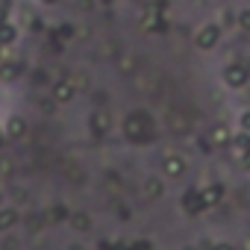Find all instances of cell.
Masks as SVG:
<instances>
[{
	"label": "cell",
	"instance_id": "obj_1",
	"mask_svg": "<svg viewBox=\"0 0 250 250\" xmlns=\"http://www.w3.org/2000/svg\"><path fill=\"white\" fill-rule=\"evenodd\" d=\"M124 136L136 145H150L153 142V118L147 112H130L124 118Z\"/></svg>",
	"mask_w": 250,
	"mask_h": 250
},
{
	"label": "cell",
	"instance_id": "obj_2",
	"mask_svg": "<svg viewBox=\"0 0 250 250\" xmlns=\"http://www.w3.org/2000/svg\"><path fill=\"white\" fill-rule=\"evenodd\" d=\"M221 39V27L218 24H203L197 33H194V47L197 50H212Z\"/></svg>",
	"mask_w": 250,
	"mask_h": 250
},
{
	"label": "cell",
	"instance_id": "obj_3",
	"mask_svg": "<svg viewBox=\"0 0 250 250\" xmlns=\"http://www.w3.org/2000/svg\"><path fill=\"white\" fill-rule=\"evenodd\" d=\"M88 130H91L94 139H103V136L112 130V115H109L106 109H94L91 118H88Z\"/></svg>",
	"mask_w": 250,
	"mask_h": 250
},
{
	"label": "cell",
	"instance_id": "obj_4",
	"mask_svg": "<svg viewBox=\"0 0 250 250\" xmlns=\"http://www.w3.org/2000/svg\"><path fill=\"white\" fill-rule=\"evenodd\" d=\"M142 30H145V33H165V30H168V21H165V15H162V12H156L153 6H145Z\"/></svg>",
	"mask_w": 250,
	"mask_h": 250
},
{
	"label": "cell",
	"instance_id": "obj_5",
	"mask_svg": "<svg viewBox=\"0 0 250 250\" xmlns=\"http://www.w3.org/2000/svg\"><path fill=\"white\" fill-rule=\"evenodd\" d=\"M186 168H188V162H186L180 153H168V156L162 159V171H165L168 180H180V177L186 174Z\"/></svg>",
	"mask_w": 250,
	"mask_h": 250
},
{
	"label": "cell",
	"instance_id": "obj_6",
	"mask_svg": "<svg viewBox=\"0 0 250 250\" xmlns=\"http://www.w3.org/2000/svg\"><path fill=\"white\" fill-rule=\"evenodd\" d=\"M50 97H53L56 103H71V100L77 97V88H74V83H71V80H59V83H53Z\"/></svg>",
	"mask_w": 250,
	"mask_h": 250
},
{
	"label": "cell",
	"instance_id": "obj_7",
	"mask_svg": "<svg viewBox=\"0 0 250 250\" xmlns=\"http://www.w3.org/2000/svg\"><path fill=\"white\" fill-rule=\"evenodd\" d=\"M247 77H250V71H247L244 65H229V68L224 71V83H227L229 88H241V85L247 83Z\"/></svg>",
	"mask_w": 250,
	"mask_h": 250
},
{
	"label": "cell",
	"instance_id": "obj_8",
	"mask_svg": "<svg viewBox=\"0 0 250 250\" xmlns=\"http://www.w3.org/2000/svg\"><path fill=\"white\" fill-rule=\"evenodd\" d=\"M180 203H183V209H186L188 215H200V212L206 209V206H203V197H200V188H188Z\"/></svg>",
	"mask_w": 250,
	"mask_h": 250
},
{
	"label": "cell",
	"instance_id": "obj_9",
	"mask_svg": "<svg viewBox=\"0 0 250 250\" xmlns=\"http://www.w3.org/2000/svg\"><path fill=\"white\" fill-rule=\"evenodd\" d=\"M142 191H145L147 200H159V197L165 194V183H162L159 177H150V180H145V188H142Z\"/></svg>",
	"mask_w": 250,
	"mask_h": 250
},
{
	"label": "cell",
	"instance_id": "obj_10",
	"mask_svg": "<svg viewBox=\"0 0 250 250\" xmlns=\"http://www.w3.org/2000/svg\"><path fill=\"white\" fill-rule=\"evenodd\" d=\"M200 197H203V206L209 209V206H215V203L224 197V186H221V183H215V186H206V188H200Z\"/></svg>",
	"mask_w": 250,
	"mask_h": 250
},
{
	"label": "cell",
	"instance_id": "obj_11",
	"mask_svg": "<svg viewBox=\"0 0 250 250\" xmlns=\"http://www.w3.org/2000/svg\"><path fill=\"white\" fill-rule=\"evenodd\" d=\"M9 139H21L24 133H27V124H24V118H18V115H12L9 121H6V130H3Z\"/></svg>",
	"mask_w": 250,
	"mask_h": 250
},
{
	"label": "cell",
	"instance_id": "obj_12",
	"mask_svg": "<svg viewBox=\"0 0 250 250\" xmlns=\"http://www.w3.org/2000/svg\"><path fill=\"white\" fill-rule=\"evenodd\" d=\"M15 39H18V30H15V24L3 21V24H0V47H9V44H15Z\"/></svg>",
	"mask_w": 250,
	"mask_h": 250
},
{
	"label": "cell",
	"instance_id": "obj_13",
	"mask_svg": "<svg viewBox=\"0 0 250 250\" xmlns=\"http://www.w3.org/2000/svg\"><path fill=\"white\" fill-rule=\"evenodd\" d=\"M209 139H212V145H215V147H224V145H229V142H232V139H229V130L224 127V124L212 127V136H209Z\"/></svg>",
	"mask_w": 250,
	"mask_h": 250
},
{
	"label": "cell",
	"instance_id": "obj_14",
	"mask_svg": "<svg viewBox=\"0 0 250 250\" xmlns=\"http://www.w3.org/2000/svg\"><path fill=\"white\" fill-rule=\"evenodd\" d=\"M71 227L80 229V232L91 229V218H88V212H71Z\"/></svg>",
	"mask_w": 250,
	"mask_h": 250
},
{
	"label": "cell",
	"instance_id": "obj_15",
	"mask_svg": "<svg viewBox=\"0 0 250 250\" xmlns=\"http://www.w3.org/2000/svg\"><path fill=\"white\" fill-rule=\"evenodd\" d=\"M21 77V65L18 62H3V65H0V80H18Z\"/></svg>",
	"mask_w": 250,
	"mask_h": 250
},
{
	"label": "cell",
	"instance_id": "obj_16",
	"mask_svg": "<svg viewBox=\"0 0 250 250\" xmlns=\"http://www.w3.org/2000/svg\"><path fill=\"white\" fill-rule=\"evenodd\" d=\"M15 224H18V212L15 209H0V232L15 227Z\"/></svg>",
	"mask_w": 250,
	"mask_h": 250
},
{
	"label": "cell",
	"instance_id": "obj_17",
	"mask_svg": "<svg viewBox=\"0 0 250 250\" xmlns=\"http://www.w3.org/2000/svg\"><path fill=\"white\" fill-rule=\"evenodd\" d=\"M168 124H171V130H174V133H188V130H191L188 118H183V115H177V112L168 118Z\"/></svg>",
	"mask_w": 250,
	"mask_h": 250
},
{
	"label": "cell",
	"instance_id": "obj_18",
	"mask_svg": "<svg viewBox=\"0 0 250 250\" xmlns=\"http://www.w3.org/2000/svg\"><path fill=\"white\" fill-rule=\"evenodd\" d=\"M232 150H235V156L241 159V156H244V153L250 150V136H247V133L235 136V139H232Z\"/></svg>",
	"mask_w": 250,
	"mask_h": 250
},
{
	"label": "cell",
	"instance_id": "obj_19",
	"mask_svg": "<svg viewBox=\"0 0 250 250\" xmlns=\"http://www.w3.org/2000/svg\"><path fill=\"white\" fill-rule=\"evenodd\" d=\"M56 39H59V42L65 44L68 39H74V27H71V24H62V27L56 30Z\"/></svg>",
	"mask_w": 250,
	"mask_h": 250
},
{
	"label": "cell",
	"instance_id": "obj_20",
	"mask_svg": "<svg viewBox=\"0 0 250 250\" xmlns=\"http://www.w3.org/2000/svg\"><path fill=\"white\" fill-rule=\"evenodd\" d=\"M65 218H71V212L65 206H53L50 209V221H65Z\"/></svg>",
	"mask_w": 250,
	"mask_h": 250
},
{
	"label": "cell",
	"instance_id": "obj_21",
	"mask_svg": "<svg viewBox=\"0 0 250 250\" xmlns=\"http://www.w3.org/2000/svg\"><path fill=\"white\" fill-rule=\"evenodd\" d=\"M147 6H153V9H156V12H162V15H165V12H168V6H171V3H168V0H153V3H147Z\"/></svg>",
	"mask_w": 250,
	"mask_h": 250
},
{
	"label": "cell",
	"instance_id": "obj_22",
	"mask_svg": "<svg viewBox=\"0 0 250 250\" xmlns=\"http://www.w3.org/2000/svg\"><path fill=\"white\" fill-rule=\"evenodd\" d=\"M9 21V3H0V24Z\"/></svg>",
	"mask_w": 250,
	"mask_h": 250
},
{
	"label": "cell",
	"instance_id": "obj_23",
	"mask_svg": "<svg viewBox=\"0 0 250 250\" xmlns=\"http://www.w3.org/2000/svg\"><path fill=\"white\" fill-rule=\"evenodd\" d=\"M238 21H241V27H244V30H250V12H241V15H238Z\"/></svg>",
	"mask_w": 250,
	"mask_h": 250
},
{
	"label": "cell",
	"instance_id": "obj_24",
	"mask_svg": "<svg viewBox=\"0 0 250 250\" xmlns=\"http://www.w3.org/2000/svg\"><path fill=\"white\" fill-rule=\"evenodd\" d=\"M241 127H244V130H250V112H244V115H241Z\"/></svg>",
	"mask_w": 250,
	"mask_h": 250
},
{
	"label": "cell",
	"instance_id": "obj_25",
	"mask_svg": "<svg viewBox=\"0 0 250 250\" xmlns=\"http://www.w3.org/2000/svg\"><path fill=\"white\" fill-rule=\"evenodd\" d=\"M241 165H244V168H250V150H247V153L241 156Z\"/></svg>",
	"mask_w": 250,
	"mask_h": 250
},
{
	"label": "cell",
	"instance_id": "obj_26",
	"mask_svg": "<svg viewBox=\"0 0 250 250\" xmlns=\"http://www.w3.org/2000/svg\"><path fill=\"white\" fill-rule=\"evenodd\" d=\"M212 250H232V244H215Z\"/></svg>",
	"mask_w": 250,
	"mask_h": 250
},
{
	"label": "cell",
	"instance_id": "obj_27",
	"mask_svg": "<svg viewBox=\"0 0 250 250\" xmlns=\"http://www.w3.org/2000/svg\"><path fill=\"white\" fill-rule=\"evenodd\" d=\"M3 142H6V133H3V130H0V147H3Z\"/></svg>",
	"mask_w": 250,
	"mask_h": 250
},
{
	"label": "cell",
	"instance_id": "obj_28",
	"mask_svg": "<svg viewBox=\"0 0 250 250\" xmlns=\"http://www.w3.org/2000/svg\"><path fill=\"white\" fill-rule=\"evenodd\" d=\"M100 3H103V6H112V3H115V0H100Z\"/></svg>",
	"mask_w": 250,
	"mask_h": 250
},
{
	"label": "cell",
	"instance_id": "obj_29",
	"mask_svg": "<svg viewBox=\"0 0 250 250\" xmlns=\"http://www.w3.org/2000/svg\"><path fill=\"white\" fill-rule=\"evenodd\" d=\"M42 3H59V0H42Z\"/></svg>",
	"mask_w": 250,
	"mask_h": 250
},
{
	"label": "cell",
	"instance_id": "obj_30",
	"mask_svg": "<svg viewBox=\"0 0 250 250\" xmlns=\"http://www.w3.org/2000/svg\"><path fill=\"white\" fill-rule=\"evenodd\" d=\"M183 250H197V247H183Z\"/></svg>",
	"mask_w": 250,
	"mask_h": 250
},
{
	"label": "cell",
	"instance_id": "obj_31",
	"mask_svg": "<svg viewBox=\"0 0 250 250\" xmlns=\"http://www.w3.org/2000/svg\"><path fill=\"white\" fill-rule=\"evenodd\" d=\"M71 250H80V247H71Z\"/></svg>",
	"mask_w": 250,
	"mask_h": 250
},
{
	"label": "cell",
	"instance_id": "obj_32",
	"mask_svg": "<svg viewBox=\"0 0 250 250\" xmlns=\"http://www.w3.org/2000/svg\"><path fill=\"white\" fill-rule=\"evenodd\" d=\"M3 3H9V0H3Z\"/></svg>",
	"mask_w": 250,
	"mask_h": 250
}]
</instances>
